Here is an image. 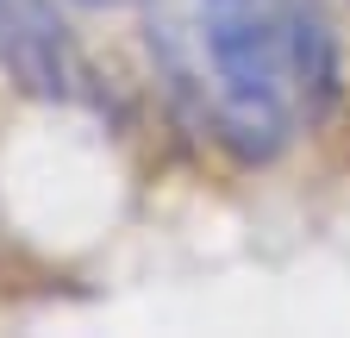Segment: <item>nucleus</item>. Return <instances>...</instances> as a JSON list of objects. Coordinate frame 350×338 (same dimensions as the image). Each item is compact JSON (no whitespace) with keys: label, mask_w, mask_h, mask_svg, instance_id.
Wrapping results in <instances>:
<instances>
[{"label":"nucleus","mask_w":350,"mask_h":338,"mask_svg":"<svg viewBox=\"0 0 350 338\" xmlns=\"http://www.w3.org/2000/svg\"><path fill=\"white\" fill-rule=\"evenodd\" d=\"M213 94L244 138L275 144L294 132L325 81L332 44L306 0H194Z\"/></svg>","instance_id":"1"},{"label":"nucleus","mask_w":350,"mask_h":338,"mask_svg":"<svg viewBox=\"0 0 350 338\" xmlns=\"http://www.w3.org/2000/svg\"><path fill=\"white\" fill-rule=\"evenodd\" d=\"M0 63L31 88L63 81V31L44 0H0Z\"/></svg>","instance_id":"2"},{"label":"nucleus","mask_w":350,"mask_h":338,"mask_svg":"<svg viewBox=\"0 0 350 338\" xmlns=\"http://www.w3.org/2000/svg\"><path fill=\"white\" fill-rule=\"evenodd\" d=\"M81 7H125V0H81Z\"/></svg>","instance_id":"3"}]
</instances>
